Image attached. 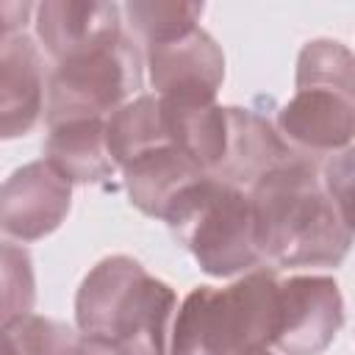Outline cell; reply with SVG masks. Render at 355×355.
<instances>
[{
    "label": "cell",
    "instance_id": "cell-17",
    "mask_svg": "<svg viewBox=\"0 0 355 355\" xmlns=\"http://www.w3.org/2000/svg\"><path fill=\"white\" fill-rule=\"evenodd\" d=\"M130 28L141 36L144 44L169 42L200 25L205 11L202 3H180V0H130L122 6Z\"/></svg>",
    "mask_w": 355,
    "mask_h": 355
},
{
    "label": "cell",
    "instance_id": "cell-19",
    "mask_svg": "<svg viewBox=\"0 0 355 355\" xmlns=\"http://www.w3.org/2000/svg\"><path fill=\"white\" fill-rule=\"evenodd\" d=\"M36 302V275L31 252L19 244L0 241V330H8Z\"/></svg>",
    "mask_w": 355,
    "mask_h": 355
},
{
    "label": "cell",
    "instance_id": "cell-10",
    "mask_svg": "<svg viewBox=\"0 0 355 355\" xmlns=\"http://www.w3.org/2000/svg\"><path fill=\"white\" fill-rule=\"evenodd\" d=\"M33 14L36 36L55 64L114 44L122 36V6L116 3L44 0Z\"/></svg>",
    "mask_w": 355,
    "mask_h": 355
},
{
    "label": "cell",
    "instance_id": "cell-16",
    "mask_svg": "<svg viewBox=\"0 0 355 355\" xmlns=\"http://www.w3.org/2000/svg\"><path fill=\"white\" fill-rule=\"evenodd\" d=\"M105 144H108V155L116 164V169L153 147L169 144L158 97L136 94L133 100L119 105L105 119Z\"/></svg>",
    "mask_w": 355,
    "mask_h": 355
},
{
    "label": "cell",
    "instance_id": "cell-13",
    "mask_svg": "<svg viewBox=\"0 0 355 355\" xmlns=\"http://www.w3.org/2000/svg\"><path fill=\"white\" fill-rule=\"evenodd\" d=\"M164 130L202 175L214 178L227 147V105L205 100H164L158 97Z\"/></svg>",
    "mask_w": 355,
    "mask_h": 355
},
{
    "label": "cell",
    "instance_id": "cell-6",
    "mask_svg": "<svg viewBox=\"0 0 355 355\" xmlns=\"http://www.w3.org/2000/svg\"><path fill=\"white\" fill-rule=\"evenodd\" d=\"M344 324L341 288L327 275H291L277 288V330L272 349L280 355H322Z\"/></svg>",
    "mask_w": 355,
    "mask_h": 355
},
{
    "label": "cell",
    "instance_id": "cell-1",
    "mask_svg": "<svg viewBox=\"0 0 355 355\" xmlns=\"http://www.w3.org/2000/svg\"><path fill=\"white\" fill-rule=\"evenodd\" d=\"M255 239L277 266H338L352 244V219L327 197L319 161L294 155L250 189Z\"/></svg>",
    "mask_w": 355,
    "mask_h": 355
},
{
    "label": "cell",
    "instance_id": "cell-15",
    "mask_svg": "<svg viewBox=\"0 0 355 355\" xmlns=\"http://www.w3.org/2000/svg\"><path fill=\"white\" fill-rule=\"evenodd\" d=\"M44 161L69 183H105L116 164L105 144V119H78L47 128Z\"/></svg>",
    "mask_w": 355,
    "mask_h": 355
},
{
    "label": "cell",
    "instance_id": "cell-12",
    "mask_svg": "<svg viewBox=\"0 0 355 355\" xmlns=\"http://www.w3.org/2000/svg\"><path fill=\"white\" fill-rule=\"evenodd\" d=\"M294 155L300 153H294L280 139L269 116L255 108L227 105V147L222 166L214 178L247 191L258 178H263Z\"/></svg>",
    "mask_w": 355,
    "mask_h": 355
},
{
    "label": "cell",
    "instance_id": "cell-20",
    "mask_svg": "<svg viewBox=\"0 0 355 355\" xmlns=\"http://www.w3.org/2000/svg\"><path fill=\"white\" fill-rule=\"evenodd\" d=\"M319 175H322V186L327 191V197L333 200V205L352 219L349 208H352V147L341 150L336 155H330L324 164H319Z\"/></svg>",
    "mask_w": 355,
    "mask_h": 355
},
{
    "label": "cell",
    "instance_id": "cell-4",
    "mask_svg": "<svg viewBox=\"0 0 355 355\" xmlns=\"http://www.w3.org/2000/svg\"><path fill=\"white\" fill-rule=\"evenodd\" d=\"M164 222L211 277L244 275L263 263L252 202L244 189L202 178L169 205Z\"/></svg>",
    "mask_w": 355,
    "mask_h": 355
},
{
    "label": "cell",
    "instance_id": "cell-2",
    "mask_svg": "<svg viewBox=\"0 0 355 355\" xmlns=\"http://www.w3.org/2000/svg\"><path fill=\"white\" fill-rule=\"evenodd\" d=\"M178 294L130 255L97 261L75 294L80 336L122 355H166Z\"/></svg>",
    "mask_w": 355,
    "mask_h": 355
},
{
    "label": "cell",
    "instance_id": "cell-9",
    "mask_svg": "<svg viewBox=\"0 0 355 355\" xmlns=\"http://www.w3.org/2000/svg\"><path fill=\"white\" fill-rule=\"evenodd\" d=\"M144 61L155 97L164 100L214 103L225 80V55L200 25L178 39L144 44Z\"/></svg>",
    "mask_w": 355,
    "mask_h": 355
},
{
    "label": "cell",
    "instance_id": "cell-5",
    "mask_svg": "<svg viewBox=\"0 0 355 355\" xmlns=\"http://www.w3.org/2000/svg\"><path fill=\"white\" fill-rule=\"evenodd\" d=\"M141 50L125 33L114 44L58 61L47 78V128L108 119L141 89Z\"/></svg>",
    "mask_w": 355,
    "mask_h": 355
},
{
    "label": "cell",
    "instance_id": "cell-7",
    "mask_svg": "<svg viewBox=\"0 0 355 355\" xmlns=\"http://www.w3.org/2000/svg\"><path fill=\"white\" fill-rule=\"evenodd\" d=\"M275 130L305 158H330L352 147L355 92L330 86H300L277 108Z\"/></svg>",
    "mask_w": 355,
    "mask_h": 355
},
{
    "label": "cell",
    "instance_id": "cell-21",
    "mask_svg": "<svg viewBox=\"0 0 355 355\" xmlns=\"http://www.w3.org/2000/svg\"><path fill=\"white\" fill-rule=\"evenodd\" d=\"M36 11L33 3H14V0H0V44L8 36L25 33V25L31 14Z\"/></svg>",
    "mask_w": 355,
    "mask_h": 355
},
{
    "label": "cell",
    "instance_id": "cell-14",
    "mask_svg": "<svg viewBox=\"0 0 355 355\" xmlns=\"http://www.w3.org/2000/svg\"><path fill=\"white\" fill-rule=\"evenodd\" d=\"M125 191L130 197V205H136L141 214L164 219L169 205L197 180L208 178L202 175L178 147L161 144L153 147L125 166H119Z\"/></svg>",
    "mask_w": 355,
    "mask_h": 355
},
{
    "label": "cell",
    "instance_id": "cell-3",
    "mask_svg": "<svg viewBox=\"0 0 355 355\" xmlns=\"http://www.w3.org/2000/svg\"><path fill=\"white\" fill-rule=\"evenodd\" d=\"M275 269L255 266L230 286H197L172 319L166 355H244L272 349L277 330Z\"/></svg>",
    "mask_w": 355,
    "mask_h": 355
},
{
    "label": "cell",
    "instance_id": "cell-8",
    "mask_svg": "<svg viewBox=\"0 0 355 355\" xmlns=\"http://www.w3.org/2000/svg\"><path fill=\"white\" fill-rule=\"evenodd\" d=\"M72 208V183L44 158L14 169L0 183V230L17 241H39L61 227Z\"/></svg>",
    "mask_w": 355,
    "mask_h": 355
},
{
    "label": "cell",
    "instance_id": "cell-11",
    "mask_svg": "<svg viewBox=\"0 0 355 355\" xmlns=\"http://www.w3.org/2000/svg\"><path fill=\"white\" fill-rule=\"evenodd\" d=\"M44 67L28 33L0 44V141L28 136L44 111Z\"/></svg>",
    "mask_w": 355,
    "mask_h": 355
},
{
    "label": "cell",
    "instance_id": "cell-23",
    "mask_svg": "<svg viewBox=\"0 0 355 355\" xmlns=\"http://www.w3.org/2000/svg\"><path fill=\"white\" fill-rule=\"evenodd\" d=\"M0 355H19L14 341H11V336H8V330H0Z\"/></svg>",
    "mask_w": 355,
    "mask_h": 355
},
{
    "label": "cell",
    "instance_id": "cell-22",
    "mask_svg": "<svg viewBox=\"0 0 355 355\" xmlns=\"http://www.w3.org/2000/svg\"><path fill=\"white\" fill-rule=\"evenodd\" d=\"M75 355H122V352L114 349L111 344H103V341H97V338L80 336V338H78V347H75Z\"/></svg>",
    "mask_w": 355,
    "mask_h": 355
},
{
    "label": "cell",
    "instance_id": "cell-24",
    "mask_svg": "<svg viewBox=\"0 0 355 355\" xmlns=\"http://www.w3.org/2000/svg\"><path fill=\"white\" fill-rule=\"evenodd\" d=\"M244 355H275L272 349H252V352H244Z\"/></svg>",
    "mask_w": 355,
    "mask_h": 355
},
{
    "label": "cell",
    "instance_id": "cell-18",
    "mask_svg": "<svg viewBox=\"0 0 355 355\" xmlns=\"http://www.w3.org/2000/svg\"><path fill=\"white\" fill-rule=\"evenodd\" d=\"M300 86H330L355 92V58L347 44L336 39H311L297 55L294 89Z\"/></svg>",
    "mask_w": 355,
    "mask_h": 355
}]
</instances>
